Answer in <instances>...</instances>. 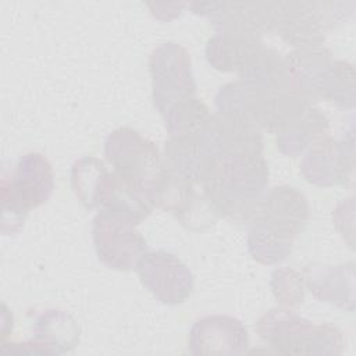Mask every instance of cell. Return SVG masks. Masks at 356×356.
I'll return each mask as SVG.
<instances>
[{
    "label": "cell",
    "mask_w": 356,
    "mask_h": 356,
    "mask_svg": "<svg viewBox=\"0 0 356 356\" xmlns=\"http://www.w3.org/2000/svg\"><path fill=\"white\" fill-rule=\"evenodd\" d=\"M104 156L117 175L149 195L164 171L157 146L129 127L117 128L107 135Z\"/></svg>",
    "instance_id": "obj_5"
},
{
    "label": "cell",
    "mask_w": 356,
    "mask_h": 356,
    "mask_svg": "<svg viewBox=\"0 0 356 356\" xmlns=\"http://www.w3.org/2000/svg\"><path fill=\"white\" fill-rule=\"evenodd\" d=\"M356 92L355 67L345 60H335L324 85L321 100L334 103L341 108H353Z\"/></svg>",
    "instance_id": "obj_26"
},
{
    "label": "cell",
    "mask_w": 356,
    "mask_h": 356,
    "mask_svg": "<svg viewBox=\"0 0 356 356\" xmlns=\"http://www.w3.org/2000/svg\"><path fill=\"white\" fill-rule=\"evenodd\" d=\"M200 185L221 217L250 222L268 191V164L254 153L214 157Z\"/></svg>",
    "instance_id": "obj_1"
},
{
    "label": "cell",
    "mask_w": 356,
    "mask_h": 356,
    "mask_svg": "<svg viewBox=\"0 0 356 356\" xmlns=\"http://www.w3.org/2000/svg\"><path fill=\"white\" fill-rule=\"evenodd\" d=\"M79 325L61 309H46L32 317V338L22 342L1 341L3 353L63 355L74 350L79 342Z\"/></svg>",
    "instance_id": "obj_11"
},
{
    "label": "cell",
    "mask_w": 356,
    "mask_h": 356,
    "mask_svg": "<svg viewBox=\"0 0 356 356\" xmlns=\"http://www.w3.org/2000/svg\"><path fill=\"white\" fill-rule=\"evenodd\" d=\"M113 171L93 156L78 159L71 167V189L86 209H99Z\"/></svg>",
    "instance_id": "obj_23"
},
{
    "label": "cell",
    "mask_w": 356,
    "mask_h": 356,
    "mask_svg": "<svg viewBox=\"0 0 356 356\" xmlns=\"http://www.w3.org/2000/svg\"><path fill=\"white\" fill-rule=\"evenodd\" d=\"M153 207L147 192L127 182L113 171L99 209L118 220L138 225L150 216Z\"/></svg>",
    "instance_id": "obj_22"
},
{
    "label": "cell",
    "mask_w": 356,
    "mask_h": 356,
    "mask_svg": "<svg viewBox=\"0 0 356 356\" xmlns=\"http://www.w3.org/2000/svg\"><path fill=\"white\" fill-rule=\"evenodd\" d=\"M92 239L97 259L108 268L131 271L147 252V243L134 224L100 210L92 221Z\"/></svg>",
    "instance_id": "obj_9"
},
{
    "label": "cell",
    "mask_w": 356,
    "mask_h": 356,
    "mask_svg": "<svg viewBox=\"0 0 356 356\" xmlns=\"http://www.w3.org/2000/svg\"><path fill=\"white\" fill-rule=\"evenodd\" d=\"M355 168V147L352 134L335 139L328 135L313 143L300 161L303 178L317 186L345 185Z\"/></svg>",
    "instance_id": "obj_12"
},
{
    "label": "cell",
    "mask_w": 356,
    "mask_h": 356,
    "mask_svg": "<svg viewBox=\"0 0 356 356\" xmlns=\"http://www.w3.org/2000/svg\"><path fill=\"white\" fill-rule=\"evenodd\" d=\"M1 185L29 210L42 206L53 193L54 172L49 159L40 153L29 152L21 156L13 171L3 168Z\"/></svg>",
    "instance_id": "obj_15"
},
{
    "label": "cell",
    "mask_w": 356,
    "mask_h": 356,
    "mask_svg": "<svg viewBox=\"0 0 356 356\" xmlns=\"http://www.w3.org/2000/svg\"><path fill=\"white\" fill-rule=\"evenodd\" d=\"M271 291L281 307H298L305 299V280L292 268H277L271 273Z\"/></svg>",
    "instance_id": "obj_27"
},
{
    "label": "cell",
    "mask_w": 356,
    "mask_h": 356,
    "mask_svg": "<svg viewBox=\"0 0 356 356\" xmlns=\"http://www.w3.org/2000/svg\"><path fill=\"white\" fill-rule=\"evenodd\" d=\"M353 3L278 1L275 31L293 49L323 46L328 31L352 14Z\"/></svg>",
    "instance_id": "obj_4"
},
{
    "label": "cell",
    "mask_w": 356,
    "mask_h": 356,
    "mask_svg": "<svg viewBox=\"0 0 356 356\" xmlns=\"http://www.w3.org/2000/svg\"><path fill=\"white\" fill-rule=\"evenodd\" d=\"M309 216L307 199L298 188L281 185L267 191L259 213L249 222L246 242L250 256L261 264L285 260Z\"/></svg>",
    "instance_id": "obj_2"
},
{
    "label": "cell",
    "mask_w": 356,
    "mask_h": 356,
    "mask_svg": "<svg viewBox=\"0 0 356 356\" xmlns=\"http://www.w3.org/2000/svg\"><path fill=\"white\" fill-rule=\"evenodd\" d=\"M156 207L171 213L182 227L191 231H203L221 217L210 200L195 189V184L164 168L150 191Z\"/></svg>",
    "instance_id": "obj_8"
},
{
    "label": "cell",
    "mask_w": 356,
    "mask_h": 356,
    "mask_svg": "<svg viewBox=\"0 0 356 356\" xmlns=\"http://www.w3.org/2000/svg\"><path fill=\"white\" fill-rule=\"evenodd\" d=\"M209 117L207 106L195 96L174 106L163 120L170 136H188L199 135Z\"/></svg>",
    "instance_id": "obj_24"
},
{
    "label": "cell",
    "mask_w": 356,
    "mask_h": 356,
    "mask_svg": "<svg viewBox=\"0 0 356 356\" xmlns=\"http://www.w3.org/2000/svg\"><path fill=\"white\" fill-rule=\"evenodd\" d=\"M188 6L209 19L216 33L261 39L275 31L278 1H195Z\"/></svg>",
    "instance_id": "obj_7"
},
{
    "label": "cell",
    "mask_w": 356,
    "mask_h": 356,
    "mask_svg": "<svg viewBox=\"0 0 356 356\" xmlns=\"http://www.w3.org/2000/svg\"><path fill=\"white\" fill-rule=\"evenodd\" d=\"M200 139L213 159L239 153L263 154L260 131L234 122L218 113L210 114L200 132Z\"/></svg>",
    "instance_id": "obj_17"
},
{
    "label": "cell",
    "mask_w": 356,
    "mask_h": 356,
    "mask_svg": "<svg viewBox=\"0 0 356 356\" xmlns=\"http://www.w3.org/2000/svg\"><path fill=\"white\" fill-rule=\"evenodd\" d=\"M254 39L259 38H239L216 33L206 43V58L214 70L236 72L249 43Z\"/></svg>",
    "instance_id": "obj_25"
},
{
    "label": "cell",
    "mask_w": 356,
    "mask_h": 356,
    "mask_svg": "<svg viewBox=\"0 0 356 356\" xmlns=\"http://www.w3.org/2000/svg\"><path fill=\"white\" fill-rule=\"evenodd\" d=\"M140 284L156 300L175 306L184 303L193 292L195 278L189 267L165 250L146 252L136 264Z\"/></svg>",
    "instance_id": "obj_10"
},
{
    "label": "cell",
    "mask_w": 356,
    "mask_h": 356,
    "mask_svg": "<svg viewBox=\"0 0 356 356\" xmlns=\"http://www.w3.org/2000/svg\"><path fill=\"white\" fill-rule=\"evenodd\" d=\"M242 79L222 85L216 95L217 113L234 122L261 131L267 129L271 93Z\"/></svg>",
    "instance_id": "obj_14"
},
{
    "label": "cell",
    "mask_w": 356,
    "mask_h": 356,
    "mask_svg": "<svg viewBox=\"0 0 356 356\" xmlns=\"http://www.w3.org/2000/svg\"><path fill=\"white\" fill-rule=\"evenodd\" d=\"M153 106L164 117L174 106L196 96L192 60L185 47L165 42L149 57Z\"/></svg>",
    "instance_id": "obj_6"
},
{
    "label": "cell",
    "mask_w": 356,
    "mask_h": 356,
    "mask_svg": "<svg viewBox=\"0 0 356 356\" xmlns=\"http://www.w3.org/2000/svg\"><path fill=\"white\" fill-rule=\"evenodd\" d=\"M188 348L193 355L231 356L243 355L249 348L245 324L227 314L204 316L195 321L189 331Z\"/></svg>",
    "instance_id": "obj_13"
},
{
    "label": "cell",
    "mask_w": 356,
    "mask_h": 356,
    "mask_svg": "<svg viewBox=\"0 0 356 356\" xmlns=\"http://www.w3.org/2000/svg\"><path fill=\"white\" fill-rule=\"evenodd\" d=\"M334 61L324 46L293 49L285 56L288 89L312 103L318 102Z\"/></svg>",
    "instance_id": "obj_16"
},
{
    "label": "cell",
    "mask_w": 356,
    "mask_h": 356,
    "mask_svg": "<svg viewBox=\"0 0 356 356\" xmlns=\"http://www.w3.org/2000/svg\"><path fill=\"white\" fill-rule=\"evenodd\" d=\"M213 157L207 152L199 135L170 136L164 143V168L192 184H202Z\"/></svg>",
    "instance_id": "obj_20"
},
{
    "label": "cell",
    "mask_w": 356,
    "mask_h": 356,
    "mask_svg": "<svg viewBox=\"0 0 356 356\" xmlns=\"http://www.w3.org/2000/svg\"><path fill=\"white\" fill-rule=\"evenodd\" d=\"M254 331L273 350L295 356H337L342 353V331L328 323L313 324L286 307H274L263 313Z\"/></svg>",
    "instance_id": "obj_3"
},
{
    "label": "cell",
    "mask_w": 356,
    "mask_h": 356,
    "mask_svg": "<svg viewBox=\"0 0 356 356\" xmlns=\"http://www.w3.org/2000/svg\"><path fill=\"white\" fill-rule=\"evenodd\" d=\"M353 261L338 266H309L305 268V285L320 302L346 312L355 310Z\"/></svg>",
    "instance_id": "obj_18"
},
{
    "label": "cell",
    "mask_w": 356,
    "mask_h": 356,
    "mask_svg": "<svg viewBox=\"0 0 356 356\" xmlns=\"http://www.w3.org/2000/svg\"><path fill=\"white\" fill-rule=\"evenodd\" d=\"M328 118L310 106L285 121L275 132L278 150L285 156H300L318 139L328 135Z\"/></svg>",
    "instance_id": "obj_21"
},
{
    "label": "cell",
    "mask_w": 356,
    "mask_h": 356,
    "mask_svg": "<svg viewBox=\"0 0 356 356\" xmlns=\"http://www.w3.org/2000/svg\"><path fill=\"white\" fill-rule=\"evenodd\" d=\"M239 79L266 90L288 89L285 57L261 39L249 43L236 70Z\"/></svg>",
    "instance_id": "obj_19"
}]
</instances>
